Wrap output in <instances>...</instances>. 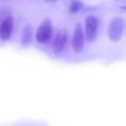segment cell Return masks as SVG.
Here are the masks:
<instances>
[{"instance_id":"1","label":"cell","mask_w":126,"mask_h":126,"mask_svg":"<svg viewBox=\"0 0 126 126\" xmlns=\"http://www.w3.org/2000/svg\"><path fill=\"white\" fill-rule=\"evenodd\" d=\"M52 34V24L49 18H46L38 26L35 37L40 44H46L51 39Z\"/></svg>"},{"instance_id":"2","label":"cell","mask_w":126,"mask_h":126,"mask_svg":"<svg viewBox=\"0 0 126 126\" xmlns=\"http://www.w3.org/2000/svg\"><path fill=\"white\" fill-rule=\"evenodd\" d=\"M124 19L121 17H115L111 21L108 29V35L111 41L117 42L121 39L124 30Z\"/></svg>"},{"instance_id":"3","label":"cell","mask_w":126,"mask_h":126,"mask_svg":"<svg viewBox=\"0 0 126 126\" xmlns=\"http://www.w3.org/2000/svg\"><path fill=\"white\" fill-rule=\"evenodd\" d=\"M99 21L97 16L90 15L85 20V32L86 38L88 42H94L97 36Z\"/></svg>"},{"instance_id":"4","label":"cell","mask_w":126,"mask_h":126,"mask_svg":"<svg viewBox=\"0 0 126 126\" xmlns=\"http://www.w3.org/2000/svg\"><path fill=\"white\" fill-rule=\"evenodd\" d=\"M72 48L76 53H80L83 50L84 48V35L83 32L82 27L78 23L75 29L73 37H72Z\"/></svg>"},{"instance_id":"5","label":"cell","mask_w":126,"mask_h":126,"mask_svg":"<svg viewBox=\"0 0 126 126\" xmlns=\"http://www.w3.org/2000/svg\"><path fill=\"white\" fill-rule=\"evenodd\" d=\"M13 27L14 19L12 16H7L1 21L0 26V38L2 41H6L10 39Z\"/></svg>"},{"instance_id":"6","label":"cell","mask_w":126,"mask_h":126,"mask_svg":"<svg viewBox=\"0 0 126 126\" xmlns=\"http://www.w3.org/2000/svg\"><path fill=\"white\" fill-rule=\"evenodd\" d=\"M66 41H67V35L66 33V31L63 30L59 31L55 35L52 44V52L55 55L61 54L64 50Z\"/></svg>"},{"instance_id":"7","label":"cell","mask_w":126,"mask_h":126,"mask_svg":"<svg viewBox=\"0 0 126 126\" xmlns=\"http://www.w3.org/2000/svg\"><path fill=\"white\" fill-rule=\"evenodd\" d=\"M32 38V27L31 25H26L21 32V44L22 45L29 44Z\"/></svg>"},{"instance_id":"8","label":"cell","mask_w":126,"mask_h":126,"mask_svg":"<svg viewBox=\"0 0 126 126\" xmlns=\"http://www.w3.org/2000/svg\"><path fill=\"white\" fill-rule=\"evenodd\" d=\"M84 6V3L79 0H72L69 7V13L70 14H76L78 13Z\"/></svg>"},{"instance_id":"9","label":"cell","mask_w":126,"mask_h":126,"mask_svg":"<svg viewBox=\"0 0 126 126\" xmlns=\"http://www.w3.org/2000/svg\"><path fill=\"white\" fill-rule=\"evenodd\" d=\"M44 1H46L47 2H54V1H56L58 0H44Z\"/></svg>"},{"instance_id":"10","label":"cell","mask_w":126,"mask_h":126,"mask_svg":"<svg viewBox=\"0 0 126 126\" xmlns=\"http://www.w3.org/2000/svg\"><path fill=\"white\" fill-rule=\"evenodd\" d=\"M120 8L121 9H123V10H126V5H125V6H121Z\"/></svg>"}]
</instances>
